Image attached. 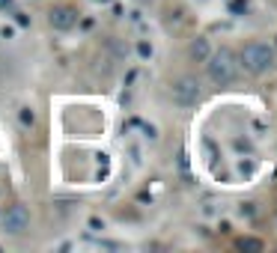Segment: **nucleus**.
I'll return each mask as SVG.
<instances>
[{
	"label": "nucleus",
	"mask_w": 277,
	"mask_h": 253,
	"mask_svg": "<svg viewBox=\"0 0 277 253\" xmlns=\"http://www.w3.org/2000/svg\"><path fill=\"white\" fill-rule=\"evenodd\" d=\"M27 227H30V212H27V206L15 203V206H9V209L3 212V230H6V233L21 236V233H27Z\"/></svg>",
	"instance_id": "nucleus-4"
},
{
	"label": "nucleus",
	"mask_w": 277,
	"mask_h": 253,
	"mask_svg": "<svg viewBox=\"0 0 277 253\" xmlns=\"http://www.w3.org/2000/svg\"><path fill=\"white\" fill-rule=\"evenodd\" d=\"M15 6V0H0V12H9Z\"/></svg>",
	"instance_id": "nucleus-9"
},
{
	"label": "nucleus",
	"mask_w": 277,
	"mask_h": 253,
	"mask_svg": "<svg viewBox=\"0 0 277 253\" xmlns=\"http://www.w3.org/2000/svg\"><path fill=\"white\" fill-rule=\"evenodd\" d=\"M209 81L215 84V86H230V84H236V78H239V57L230 51V48H218L215 54H209Z\"/></svg>",
	"instance_id": "nucleus-1"
},
{
	"label": "nucleus",
	"mask_w": 277,
	"mask_h": 253,
	"mask_svg": "<svg viewBox=\"0 0 277 253\" xmlns=\"http://www.w3.org/2000/svg\"><path fill=\"white\" fill-rule=\"evenodd\" d=\"M170 98L176 104H182V107L197 104L200 101V84H197V78H179V81H173L170 84Z\"/></svg>",
	"instance_id": "nucleus-3"
},
{
	"label": "nucleus",
	"mask_w": 277,
	"mask_h": 253,
	"mask_svg": "<svg viewBox=\"0 0 277 253\" xmlns=\"http://www.w3.org/2000/svg\"><path fill=\"white\" fill-rule=\"evenodd\" d=\"M230 9H233V12H248V3H245V0H233Z\"/></svg>",
	"instance_id": "nucleus-8"
},
{
	"label": "nucleus",
	"mask_w": 277,
	"mask_h": 253,
	"mask_svg": "<svg viewBox=\"0 0 277 253\" xmlns=\"http://www.w3.org/2000/svg\"><path fill=\"white\" fill-rule=\"evenodd\" d=\"M191 57H194V60H209V42H206V39H197V42L191 45Z\"/></svg>",
	"instance_id": "nucleus-6"
},
{
	"label": "nucleus",
	"mask_w": 277,
	"mask_h": 253,
	"mask_svg": "<svg viewBox=\"0 0 277 253\" xmlns=\"http://www.w3.org/2000/svg\"><path fill=\"white\" fill-rule=\"evenodd\" d=\"M95 3H110V0H95Z\"/></svg>",
	"instance_id": "nucleus-10"
},
{
	"label": "nucleus",
	"mask_w": 277,
	"mask_h": 253,
	"mask_svg": "<svg viewBox=\"0 0 277 253\" xmlns=\"http://www.w3.org/2000/svg\"><path fill=\"white\" fill-rule=\"evenodd\" d=\"M48 24H51L54 30H72V27L78 24V12H75L72 6H54V9L48 12Z\"/></svg>",
	"instance_id": "nucleus-5"
},
{
	"label": "nucleus",
	"mask_w": 277,
	"mask_h": 253,
	"mask_svg": "<svg viewBox=\"0 0 277 253\" xmlns=\"http://www.w3.org/2000/svg\"><path fill=\"white\" fill-rule=\"evenodd\" d=\"M239 66H245L251 75H266L275 69V48L266 42H248L239 54Z\"/></svg>",
	"instance_id": "nucleus-2"
},
{
	"label": "nucleus",
	"mask_w": 277,
	"mask_h": 253,
	"mask_svg": "<svg viewBox=\"0 0 277 253\" xmlns=\"http://www.w3.org/2000/svg\"><path fill=\"white\" fill-rule=\"evenodd\" d=\"M236 248H239V251L260 253V251H263V242H260V239H239V242H236Z\"/></svg>",
	"instance_id": "nucleus-7"
}]
</instances>
